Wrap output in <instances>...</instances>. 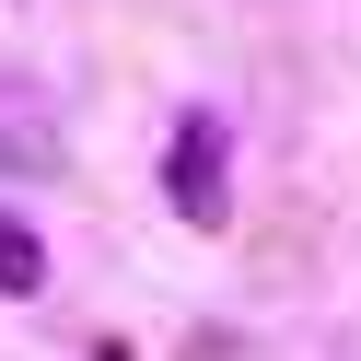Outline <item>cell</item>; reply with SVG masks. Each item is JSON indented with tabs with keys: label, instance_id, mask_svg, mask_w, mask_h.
Instances as JSON below:
<instances>
[{
	"label": "cell",
	"instance_id": "6da1fadb",
	"mask_svg": "<svg viewBox=\"0 0 361 361\" xmlns=\"http://www.w3.org/2000/svg\"><path fill=\"white\" fill-rule=\"evenodd\" d=\"M0 291H35V245L24 233H0Z\"/></svg>",
	"mask_w": 361,
	"mask_h": 361
}]
</instances>
